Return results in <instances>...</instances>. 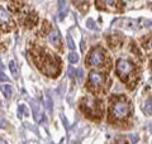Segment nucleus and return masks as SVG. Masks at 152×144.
Listing matches in <instances>:
<instances>
[{"mask_svg": "<svg viewBox=\"0 0 152 144\" xmlns=\"http://www.w3.org/2000/svg\"><path fill=\"white\" fill-rule=\"evenodd\" d=\"M119 24L123 28H127V29H141V28L145 27H151L152 25V20L148 19H121Z\"/></svg>", "mask_w": 152, "mask_h": 144, "instance_id": "1", "label": "nucleus"}, {"mask_svg": "<svg viewBox=\"0 0 152 144\" xmlns=\"http://www.w3.org/2000/svg\"><path fill=\"white\" fill-rule=\"evenodd\" d=\"M129 105L126 101H118L113 105L112 114L115 119H124L129 115Z\"/></svg>", "mask_w": 152, "mask_h": 144, "instance_id": "2", "label": "nucleus"}, {"mask_svg": "<svg viewBox=\"0 0 152 144\" xmlns=\"http://www.w3.org/2000/svg\"><path fill=\"white\" fill-rule=\"evenodd\" d=\"M117 71L122 79H127L133 71V65L127 60H119L117 63Z\"/></svg>", "mask_w": 152, "mask_h": 144, "instance_id": "3", "label": "nucleus"}, {"mask_svg": "<svg viewBox=\"0 0 152 144\" xmlns=\"http://www.w3.org/2000/svg\"><path fill=\"white\" fill-rule=\"evenodd\" d=\"M104 60H105V56H104V52L100 49V48H95V49L91 52L90 55V65L96 67L104 63Z\"/></svg>", "mask_w": 152, "mask_h": 144, "instance_id": "4", "label": "nucleus"}, {"mask_svg": "<svg viewBox=\"0 0 152 144\" xmlns=\"http://www.w3.org/2000/svg\"><path fill=\"white\" fill-rule=\"evenodd\" d=\"M89 80L93 86L99 87V86L103 85V82H104V76L102 73H99V72L93 71V72H90V75H89Z\"/></svg>", "mask_w": 152, "mask_h": 144, "instance_id": "5", "label": "nucleus"}, {"mask_svg": "<svg viewBox=\"0 0 152 144\" xmlns=\"http://www.w3.org/2000/svg\"><path fill=\"white\" fill-rule=\"evenodd\" d=\"M48 42L53 47H60L61 46V36L58 31H52L48 36Z\"/></svg>", "mask_w": 152, "mask_h": 144, "instance_id": "6", "label": "nucleus"}, {"mask_svg": "<svg viewBox=\"0 0 152 144\" xmlns=\"http://www.w3.org/2000/svg\"><path fill=\"white\" fill-rule=\"evenodd\" d=\"M57 5H58L60 19H64L66 17V13H67V4H66V0H57Z\"/></svg>", "mask_w": 152, "mask_h": 144, "instance_id": "7", "label": "nucleus"}, {"mask_svg": "<svg viewBox=\"0 0 152 144\" xmlns=\"http://www.w3.org/2000/svg\"><path fill=\"white\" fill-rule=\"evenodd\" d=\"M0 89H1V92H3V95L5 96L7 99H9L12 96V94H13V87H12V85H9V84H5V85H1L0 86Z\"/></svg>", "mask_w": 152, "mask_h": 144, "instance_id": "8", "label": "nucleus"}, {"mask_svg": "<svg viewBox=\"0 0 152 144\" xmlns=\"http://www.w3.org/2000/svg\"><path fill=\"white\" fill-rule=\"evenodd\" d=\"M10 20V14L7 9L0 8V23H9Z\"/></svg>", "mask_w": 152, "mask_h": 144, "instance_id": "9", "label": "nucleus"}, {"mask_svg": "<svg viewBox=\"0 0 152 144\" xmlns=\"http://www.w3.org/2000/svg\"><path fill=\"white\" fill-rule=\"evenodd\" d=\"M33 115H34V119L36 121L39 123L42 120V113H41V109H39V105L37 103H33Z\"/></svg>", "mask_w": 152, "mask_h": 144, "instance_id": "10", "label": "nucleus"}, {"mask_svg": "<svg viewBox=\"0 0 152 144\" xmlns=\"http://www.w3.org/2000/svg\"><path fill=\"white\" fill-rule=\"evenodd\" d=\"M46 109H47V111H48L50 114H52V109H53V101H52V99H51V96H50L48 92H47V95H46Z\"/></svg>", "mask_w": 152, "mask_h": 144, "instance_id": "11", "label": "nucleus"}, {"mask_svg": "<svg viewBox=\"0 0 152 144\" xmlns=\"http://www.w3.org/2000/svg\"><path fill=\"white\" fill-rule=\"evenodd\" d=\"M143 110L146 114L148 115H152V100L151 99H147L145 104H143Z\"/></svg>", "mask_w": 152, "mask_h": 144, "instance_id": "12", "label": "nucleus"}, {"mask_svg": "<svg viewBox=\"0 0 152 144\" xmlns=\"http://www.w3.org/2000/svg\"><path fill=\"white\" fill-rule=\"evenodd\" d=\"M67 58H69V62H70V63H72V65H74V63H77L80 57H79V55L76 53V52H71V53L67 56Z\"/></svg>", "mask_w": 152, "mask_h": 144, "instance_id": "13", "label": "nucleus"}, {"mask_svg": "<svg viewBox=\"0 0 152 144\" xmlns=\"http://www.w3.org/2000/svg\"><path fill=\"white\" fill-rule=\"evenodd\" d=\"M86 28L88 29H91V31H96L98 29V25L95 24L94 19H88L86 20Z\"/></svg>", "mask_w": 152, "mask_h": 144, "instance_id": "14", "label": "nucleus"}, {"mask_svg": "<svg viewBox=\"0 0 152 144\" xmlns=\"http://www.w3.org/2000/svg\"><path fill=\"white\" fill-rule=\"evenodd\" d=\"M9 68H10V72L13 73V76H17L18 70H17V65H15V62H14V61H10V62H9Z\"/></svg>", "mask_w": 152, "mask_h": 144, "instance_id": "15", "label": "nucleus"}, {"mask_svg": "<svg viewBox=\"0 0 152 144\" xmlns=\"http://www.w3.org/2000/svg\"><path fill=\"white\" fill-rule=\"evenodd\" d=\"M66 41H67V46L70 49H75V43L72 41V37H71L70 34H67V37H66Z\"/></svg>", "mask_w": 152, "mask_h": 144, "instance_id": "16", "label": "nucleus"}, {"mask_svg": "<svg viewBox=\"0 0 152 144\" xmlns=\"http://www.w3.org/2000/svg\"><path fill=\"white\" fill-rule=\"evenodd\" d=\"M67 76L69 77H71V79H74V77H76V70L74 68V67H69L67 68Z\"/></svg>", "mask_w": 152, "mask_h": 144, "instance_id": "17", "label": "nucleus"}, {"mask_svg": "<svg viewBox=\"0 0 152 144\" xmlns=\"http://www.w3.org/2000/svg\"><path fill=\"white\" fill-rule=\"evenodd\" d=\"M27 106L26 105H20V106H19V114H22V113H24L26 114V116H28V111H27Z\"/></svg>", "mask_w": 152, "mask_h": 144, "instance_id": "18", "label": "nucleus"}, {"mask_svg": "<svg viewBox=\"0 0 152 144\" xmlns=\"http://www.w3.org/2000/svg\"><path fill=\"white\" fill-rule=\"evenodd\" d=\"M7 127V120L3 116H0V128H5Z\"/></svg>", "mask_w": 152, "mask_h": 144, "instance_id": "19", "label": "nucleus"}, {"mask_svg": "<svg viewBox=\"0 0 152 144\" xmlns=\"http://www.w3.org/2000/svg\"><path fill=\"white\" fill-rule=\"evenodd\" d=\"M8 76L7 75H4L3 72H0V81H8Z\"/></svg>", "mask_w": 152, "mask_h": 144, "instance_id": "20", "label": "nucleus"}, {"mask_svg": "<svg viewBox=\"0 0 152 144\" xmlns=\"http://www.w3.org/2000/svg\"><path fill=\"white\" fill-rule=\"evenodd\" d=\"M104 3H105L107 5H114V3H115V0H104Z\"/></svg>", "mask_w": 152, "mask_h": 144, "instance_id": "21", "label": "nucleus"}, {"mask_svg": "<svg viewBox=\"0 0 152 144\" xmlns=\"http://www.w3.org/2000/svg\"><path fill=\"white\" fill-rule=\"evenodd\" d=\"M83 75H84V72H83V70H81V68H80V70L77 71V76H79V79H80V80L83 79Z\"/></svg>", "mask_w": 152, "mask_h": 144, "instance_id": "22", "label": "nucleus"}, {"mask_svg": "<svg viewBox=\"0 0 152 144\" xmlns=\"http://www.w3.org/2000/svg\"><path fill=\"white\" fill-rule=\"evenodd\" d=\"M4 71V66H3V63L0 62V72H3Z\"/></svg>", "mask_w": 152, "mask_h": 144, "instance_id": "23", "label": "nucleus"}, {"mask_svg": "<svg viewBox=\"0 0 152 144\" xmlns=\"http://www.w3.org/2000/svg\"><path fill=\"white\" fill-rule=\"evenodd\" d=\"M148 46L152 48V38H151V39H150V43H148Z\"/></svg>", "mask_w": 152, "mask_h": 144, "instance_id": "24", "label": "nucleus"}, {"mask_svg": "<svg viewBox=\"0 0 152 144\" xmlns=\"http://www.w3.org/2000/svg\"><path fill=\"white\" fill-rule=\"evenodd\" d=\"M74 1H76V3H80V1H83V0H74Z\"/></svg>", "mask_w": 152, "mask_h": 144, "instance_id": "25", "label": "nucleus"}]
</instances>
